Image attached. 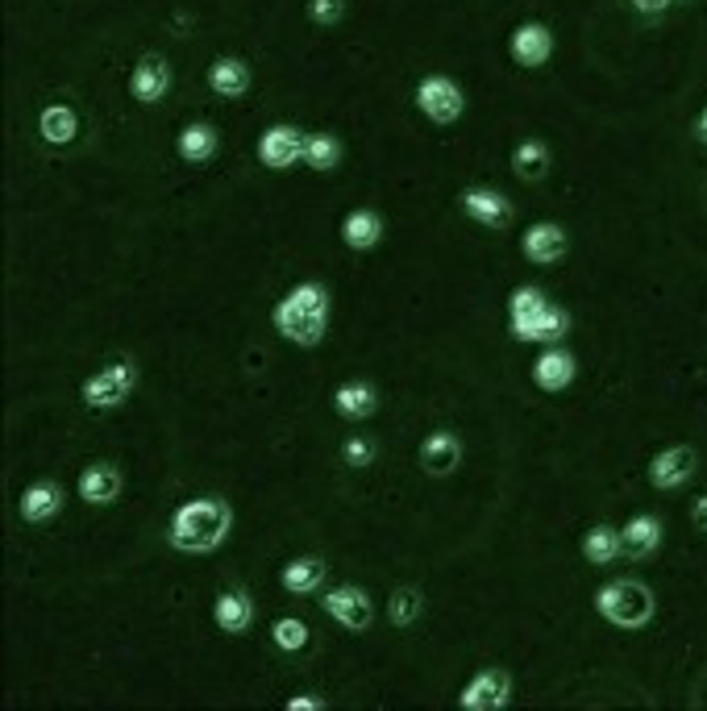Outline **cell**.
<instances>
[{"mask_svg":"<svg viewBox=\"0 0 707 711\" xmlns=\"http://www.w3.org/2000/svg\"><path fill=\"white\" fill-rule=\"evenodd\" d=\"M229 529H233V508L225 500L200 495V500L179 503L171 512L167 541H171V550H179V554H212V550L225 545Z\"/></svg>","mask_w":707,"mask_h":711,"instance_id":"1","label":"cell"},{"mask_svg":"<svg viewBox=\"0 0 707 711\" xmlns=\"http://www.w3.org/2000/svg\"><path fill=\"white\" fill-rule=\"evenodd\" d=\"M275 333L300 349H316L329 333V292L321 283H295L275 304Z\"/></svg>","mask_w":707,"mask_h":711,"instance_id":"2","label":"cell"},{"mask_svg":"<svg viewBox=\"0 0 707 711\" xmlns=\"http://www.w3.org/2000/svg\"><path fill=\"white\" fill-rule=\"evenodd\" d=\"M595 611H600L612 628H628V632H633V628H645L654 620L657 599L654 590L645 587V583H637V578H616V583L600 587Z\"/></svg>","mask_w":707,"mask_h":711,"instance_id":"3","label":"cell"},{"mask_svg":"<svg viewBox=\"0 0 707 711\" xmlns=\"http://www.w3.org/2000/svg\"><path fill=\"white\" fill-rule=\"evenodd\" d=\"M134 387H138V366L129 363V358H117V363L101 366L92 379H84L80 396H84L87 408L113 412V408H122L125 399L134 396Z\"/></svg>","mask_w":707,"mask_h":711,"instance_id":"4","label":"cell"},{"mask_svg":"<svg viewBox=\"0 0 707 711\" xmlns=\"http://www.w3.org/2000/svg\"><path fill=\"white\" fill-rule=\"evenodd\" d=\"M416 108H420L433 125H454L466 108L462 87L454 84V80H446V75H429V80H420V87H416Z\"/></svg>","mask_w":707,"mask_h":711,"instance_id":"5","label":"cell"},{"mask_svg":"<svg viewBox=\"0 0 707 711\" xmlns=\"http://www.w3.org/2000/svg\"><path fill=\"white\" fill-rule=\"evenodd\" d=\"M508 699H512V675L500 670V666H487L479 675L466 682V691L458 694V703L466 711H500L508 708Z\"/></svg>","mask_w":707,"mask_h":711,"instance_id":"6","label":"cell"},{"mask_svg":"<svg viewBox=\"0 0 707 711\" xmlns=\"http://www.w3.org/2000/svg\"><path fill=\"white\" fill-rule=\"evenodd\" d=\"M321 607L329 611V620H337L350 632H363L375 620V604H371V595L363 587H329Z\"/></svg>","mask_w":707,"mask_h":711,"instance_id":"7","label":"cell"},{"mask_svg":"<svg viewBox=\"0 0 707 711\" xmlns=\"http://www.w3.org/2000/svg\"><path fill=\"white\" fill-rule=\"evenodd\" d=\"M304 146H309V138L295 125H271L259 138V163L271 171H288L295 163H304Z\"/></svg>","mask_w":707,"mask_h":711,"instance_id":"8","label":"cell"},{"mask_svg":"<svg viewBox=\"0 0 707 711\" xmlns=\"http://www.w3.org/2000/svg\"><path fill=\"white\" fill-rule=\"evenodd\" d=\"M458 209L484 229H508L512 226V212H517L512 200L496 188H466L462 196H458Z\"/></svg>","mask_w":707,"mask_h":711,"instance_id":"9","label":"cell"},{"mask_svg":"<svg viewBox=\"0 0 707 711\" xmlns=\"http://www.w3.org/2000/svg\"><path fill=\"white\" fill-rule=\"evenodd\" d=\"M695 470H699L695 446H666V450L654 453V462H649V483H654L657 491H678L683 483L695 479Z\"/></svg>","mask_w":707,"mask_h":711,"instance_id":"10","label":"cell"},{"mask_svg":"<svg viewBox=\"0 0 707 711\" xmlns=\"http://www.w3.org/2000/svg\"><path fill=\"white\" fill-rule=\"evenodd\" d=\"M566 229L553 226V221H537V226L524 229V238H520V254L537 266H553V262L566 259Z\"/></svg>","mask_w":707,"mask_h":711,"instance_id":"11","label":"cell"},{"mask_svg":"<svg viewBox=\"0 0 707 711\" xmlns=\"http://www.w3.org/2000/svg\"><path fill=\"white\" fill-rule=\"evenodd\" d=\"M508 54H512V63H520V67H545L553 54L550 25H541V21H524V25H517L512 38H508Z\"/></svg>","mask_w":707,"mask_h":711,"instance_id":"12","label":"cell"},{"mask_svg":"<svg viewBox=\"0 0 707 711\" xmlns=\"http://www.w3.org/2000/svg\"><path fill=\"white\" fill-rule=\"evenodd\" d=\"M129 92L142 105H158L171 92V63L163 54H142L134 75H129Z\"/></svg>","mask_w":707,"mask_h":711,"instance_id":"13","label":"cell"},{"mask_svg":"<svg viewBox=\"0 0 707 711\" xmlns=\"http://www.w3.org/2000/svg\"><path fill=\"white\" fill-rule=\"evenodd\" d=\"M458 462H462V441H458V433L437 429V433H429L425 441H420V470H425V474H433V479H446V474H454V470H458Z\"/></svg>","mask_w":707,"mask_h":711,"instance_id":"14","label":"cell"},{"mask_svg":"<svg viewBox=\"0 0 707 711\" xmlns=\"http://www.w3.org/2000/svg\"><path fill=\"white\" fill-rule=\"evenodd\" d=\"M212 620L221 632H233V637H242L246 628L254 625V599H250V590L246 587H225L217 595V604H212Z\"/></svg>","mask_w":707,"mask_h":711,"instance_id":"15","label":"cell"},{"mask_svg":"<svg viewBox=\"0 0 707 711\" xmlns=\"http://www.w3.org/2000/svg\"><path fill=\"white\" fill-rule=\"evenodd\" d=\"M574 375H579V363H574V354H570V349L550 346L533 363V383L541 387V391H550V396L566 391L570 383H574Z\"/></svg>","mask_w":707,"mask_h":711,"instance_id":"16","label":"cell"},{"mask_svg":"<svg viewBox=\"0 0 707 711\" xmlns=\"http://www.w3.org/2000/svg\"><path fill=\"white\" fill-rule=\"evenodd\" d=\"M517 342H533V346H558L562 337L570 333V313L566 309H558V304H545L541 313L529 321V325H520V330H508Z\"/></svg>","mask_w":707,"mask_h":711,"instance_id":"17","label":"cell"},{"mask_svg":"<svg viewBox=\"0 0 707 711\" xmlns=\"http://www.w3.org/2000/svg\"><path fill=\"white\" fill-rule=\"evenodd\" d=\"M122 487H125V479L113 462H87V467L80 470V495H84L87 503H96V508L117 500Z\"/></svg>","mask_w":707,"mask_h":711,"instance_id":"18","label":"cell"},{"mask_svg":"<svg viewBox=\"0 0 707 711\" xmlns=\"http://www.w3.org/2000/svg\"><path fill=\"white\" fill-rule=\"evenodd\" d=\"M333 408H337V417H345V420L375 417V412H380V387L366 379L342 383V387L333 391Z\"/></svg>","mask_w":707,"mask_h":711,"instance_id":"19","label":"cell"},{"mask_svg":"<svg viewBox=\"0 0 707 711\" xmlns=\"http://www.w3.org/2000/svg\"><path fill=\"white\" fill-rule=\"evenodd\" d=\"M18 512H21V521H30V524L54 521V516L63 512V491H59V483H46V479L30 483L25 491H21Z\"/></svg>","mask_w":707,"mask_h":711,"instance_id":"20","label":"cell"},{"mask_svg":"<svg viewBox=\"0 0 707 711\" xmlns=\"http://www.w3.org/2000/svg\"><path fill=\"white\" fill-rule=\"evenodd\" d=\"M250 80H254V71L246 59H217L212 67H208V87L217 92V96H229V101H238L250 92Z\"/></svg>","mask_w":707,"mask_h":711,"instance_id":"21","label":"cell"},{"mask_svg":"<svg viewBox=\"0 0 707 711\" xmlns=\"http://www.w3.org/2000/svg\"><path fill=\"white\" fill-rule=\"evenodd\" d=\"M624 541V557H654L662 550V521L657 516H633V521L621 529Z\"/></svg>","mask_w":707,"mask_h":711,"instance_id":"22","label":"cell"},{"mask_svg":"<svg viewBox=\"0 0 707 711\" xmlns=\"http://www.w3.org/2000/svg\"><path fill=\"white\" fill-rule=\"evenodd\" d=\"M380 238H383V217L375 209H354L342 221V242L350 245V250H358V254L375 250Z\"/></svg>","mask_w":707,"mask_h":711,"instance_id":"23","label":"cell"},{"mask_svg":"<svg viewBox=\"0 0 707 711\" xmlns=\"http://www.w3.org/2000/svg\"><path fill=\"white\" fill-rule=\"evenodd\" d=\"M217 146H221V134H217L208 122L184 125L179 138H175V150H179L184 163H208V158L217 155Z\"/></svg>","mask_w":707,"mask_h":711,"instance_id":"24","label":"cell"},{"mask_svg":"<svg viewBox=\"0 0 707 711\" xmlns=\"http://www.w3.org/2000/svg\"><path fill=\"white\" fill-rule=\"evenodd\" d=\"M279 583H283L288 595H312V590H321V583H325V562L312 554L292 557V562L283 566V574H279Z\"/></svg>","mask_w":707,"mask_h":711,"instance_id":"25","label":"cell"},{"mask_svg":"<svg viewBox=\"0 0 707 711\" xmlns=\"http://www.w3.org/2000/svg\"><path fill=\"white\" fill-rule=\"evenodd\" d=\"M624 554V541H621V529L612 524H595L583 533V557L591 566H612L616 557Z\"/></svg>","mask_w":707,"mask_h":711,"instance_id":"26","label":"cell"},{"mask_svg":"<svg viewBox=\"0 0 707 711\" xmlns=\"http://www.w3.org/2000/svg\"><path fill=\"white\" fill-rule=\"evenodd\" d=\"M38 134L51 142V146H67L75 142L80 134V117H75V108L71 105H46L38 113Z\"/></svg>","mask_w":707,"mask_h":711,"instance_id":"27","label":"cell"},{"mask_svg":"<svg viewBox=\"0 0 707 711\" xmlns=\"http://www.w3.org/2000/svg\"><path fill=\"white\" fill-rule=\"evenodd\" d=\"M550 167H553V155H550V146H545V142L529 138V142H520L517 150H512V171H517L524 184L545 179V171H550Z\"/></svg>","mask_w":707,"mask_h":711,"instance_id":"28","label":"cell"},{"mask_svg":"<svg viewBox=\"0 0 707 711\" xmlns=\"http://www.w3.org/2000/svg\"><path fill=\"white\" fill-rule=\"evenodd\" d=\"M420 616H425V595H420V587L399 583V587L392 590V599H387V620L396 628H408L416 625Z\"/></svg>","mask_w":707,"mask_h":711,"instance_id":"29","label":"cell"},{"mask_svg":"<svg viewBox=\"0 0 707 711\" xmlns=\"http://www.w3.org/2000/svg\"><path fill=\"white\" fill-rule=\"evenodd\" d=\"M550 300L541 287H517V292L508 295V330H520V325H529L541 309H545Z\"/></svg>","mask_w":707,"mask_h":711,"instance_id":"30","label":"cell"},{"mask_svg":"<svg viewBox=\"0 0 707 711\" xmlns=\"http://www.w3.org/2000/svg\"><path fill=\"white\" fill-rule=\"evenodd\" d=\"M304 163H309L312 171H333L342 163V142L333 138V134H312L309 146H304Z\"/></svg>","mask_w":707,"mask_h":711,"instance_id":"31","label":"cell"},{"mask_svg":"<svg viewBox=\"0 0 707 711\" xmlns=\"http://www.w3.org/2000/svg\"><path fill=\"white\" fill-rule=\"evenodd\" d=\"M271 641H275L283 654H300V649L309 645V625L295 620V616H283V620L271 625Z\"/></svg>","mask_w":707,"mask_h":711,"instance_id":"32","label":"cell"},{"mask_svg":"<svg viewBox=\"0 0 707 711\" xmlns=\"http://www.w3.org/2000/svg\"><path fill=\"white\" fill-rule=\"evenodd\" d=\"M342 458L345 462H350V467H371V462H375V458H380V446H375V441H371V437H345L342 441Z\"/></svg>","mask_w":707,"mask_h":711,"instance_id":"33","label":"cell"},{"mask_svg":"<svg viewBox=\"0 0 707 711\" xmlns=\"http://www.w3.org/2000/svg\"><path fill=\"white\" fill-rule=\"evenodd\" d=\"M345 0H309V21L312 25H337L345 18Z\"/></svg>","mask_w":707,"mask_h":711,"instance_id":"34","label":"cell"},{"mask_svg":"<svg viewBox=\"0 0 707 711\" xmlns=\"http://www.w3.org/2000/svg\"><path fill=\"white\" fill-rule=\"evenodd\" d=\"M690 521H695V529H699V533H707V491L695 503H690Z\"/></svg>","mask_w":707,"mask_h":711,"instance_id":"35","label":"cell"},{"mask_svg":"<svg viewBox=\"0 0 707 711\" xmlns=\"http://www.w3.org/2000/svg\"><path fill=\"white\" fill-rule=\"evenodd\" d=\"M670 4H674V0H633V9H637V13H649V18H657V13H666Z\"/></svg>","mask_w":707,"mask_h":711,"instance_id":"36","label":"cell"},{"mask_svg":"<svg viewBox=\"0 0 707 711\" xmlns=\"http://www.w3.org/2000/svg\"><path fill=\"white\" fill-rule=\"evenodd\" d=\"M288 708H292V711H312V708H325V699H316V694H300V699H288Z\"/></svg>","mask_w":707,"mask_h":711,"instance_id":"37","label":"cell"},{"mask_svg":"<svg viewBox=\"0 0 707 711\" xmlns=\"http://www.w3.org/2000/svg\"><path fill=\"white\" fill-rule=\"evenodd\" d=\"M695 138L707 142V108H704V113H699V122H695Z\"/></svg>","mask_w":707,"mask_h":711,"instance_id":"38","label":"cell"}]
</instances>
